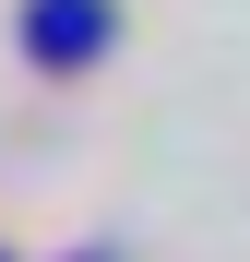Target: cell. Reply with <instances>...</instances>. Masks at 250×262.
I'll return each instance as SVG.
<instances>
[{"label": "cell", "mask_w": 250, "mask_h": 262, "mask_svg": "<svg viewBox=\"0 0 250 262\" xmlns=\"http://www.w3.org/2000/svg\"><path fill=\"white\" fill-rule=\"evenodd\" d=\"M107 48V0H36V60H96Z\"/></svg>", "instance_id": "6da1fadb"}]
</instances>
